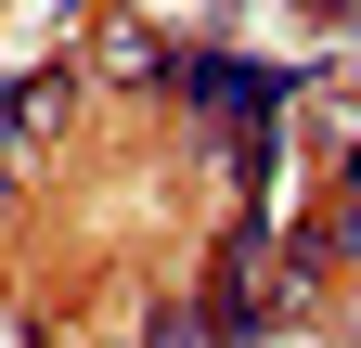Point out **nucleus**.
<instances>
[{
  "mask_svg": "<svg viewBox=\"0 0 361 348\" xmlns=\"http://www.w3.org/2000/svg\"><path fill=\"white\" fill-rule=\"evenodd\" d=\"M297 142H310V168H361V77H323V91L297 104Z\"/></svg>",
  "mask_w": 361,
  "mask_h": 348,
  "instance_id": "nucleus-1",
  "label": "nucleus"
},
{
  "mask_svg": "<svg viewBox=\"0 0 361 348\" xmlns=\"http://www.w3.org/2000/svg\"><path fill=\"white\" fill-rule=\"evenodd\" d=\"M52 129H65V77H26V91L0 104V181H26V168L52 155Z\"/></svg>",
  "mask_w": 361,
  "mask_h": 348,
  "instance_id": "nucleus-2",
  "label": "nucleus"
}]
</instances>
